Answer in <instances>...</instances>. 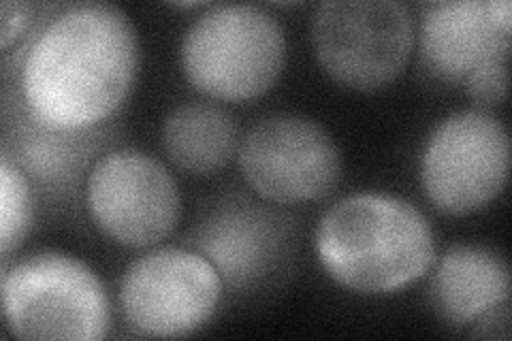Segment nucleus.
I'll list each match as a JSON object with an SVG mask.
<instances>
[{
    "label": "nucleus",
    "instance_id": "f8f14e48",
    "mask_svg": "<svg viewBox=\"0 0 512 341\" xmlns=\"http://www.w3.org/2000/svg\"><path fill=\"white\" fill-rule=\"evenodd\" d=\"M280 246L278 226L263 209L227 207L203 222L197 250L210 261L220 278L244 286L267 273Z\"/></svg>",
    "mask_w": 512,
    "mask_h": 341
},
{
    "label": "nucleus",
    "instance_id": "20e7f679",
    "mask_svg": "<svg viewBox=\"0 0 512 341\" xmlns=\"http://www.w3.org/2000/svg\"><path fill=\"white\" fill-rule=\"evenodd\" d=\"M3 312L18 339L99 341L111 327L103 282L62 252H37L3 269Z\"/></svg>",
    "mask_w": 512,
    "mask_h": 341
},
{
    "label": "nucleus",
    "instance_id": "dca6fc26",
    "mask_svg": "<svg viewBox=\"0 0 512 341\" xmlns=\"http://www.w3.org/2000/svg\"><path fill=\"white\" fill-rule=\"evenodd\" d=\"M508 56L491 58L466 79L472 99L480 105H500L508 92Z\"/></svg>",
    "mask_w": 512,
    "mask_h": 341
},
{
    "label": "nucleus",
    "instance_id": "f257e3e1",
    "mask_svg": "<svg viewBox=\"0 0 512 341\" xmlns=\"http://www.w3.org/2000/svg\"><path fill=\"white\" fill-rule=\"evenodd\" d=\"M137 71L139 37L120 7H69L39 32L22 60L26 116L54 131H92L120 109Z\"/></svg>",
    "mask_w": 512,
    "mask_h": 341
},
{
    "label": "nucleus",
    "instance_id": "6e6552de",
    "mask_svg": "<svg viewBox=\"0 0 512 341\" xmlns=\"http://www.w3.org/2000/svg\"><path fill=\"white\" fill-rule=\"evenodd\" d=\"M86 201L92 222L126 248H148L180 222L182 197L163 162L141 150H116L94 162Z\"/></svg>",
    "mask_w": 512,
    "mask_h": 341
},
{
    "label": "nucleus",
    "instance_id": "4468645a",
    "mask_svg": "<svg viewBox=\"0 0 512 341\" xmlns=\"http://www.w3.org/2000/svg\"><path fill=\"white\" fill-rule=\"evenodd\" d=\"M103 131H54L26 116L15 139V158L32 180L45 188H73L88 162L99 152Z\"/></svg>",
    "mask_w": 512,
    "mask_h": 341
},
{
    "label": "nucleus",
    "instance_id": "ddd939ff",
    "mask_svg": "<svg viewBox=\"0 0 512 341\" xmlns=\"http://www.w3.org/2000/svg\"><path fill=\"white\" fill-rule=\"evenodd\" d=\"M163 148L175 167L190 175H214L237 150V128L227 111L212 103L175 107L163 124Z\"/></svg>",
    "mask_w": 512,
    "mask_h": 341
},
{
    "label": "nucleus",
    "instance_id": "39448f33",
    "mask_svg": "<svg viewBox=\"0 0 512 341\" xmlns=\"http://www.w3.org/2000/svg\"><path fill=\"white\" fill-rule=\"evenodd\" d=\"M312 43L329 77L372 92L404 73L414 26L406 5L395 0H335L316 9Z\"/></svg>",
    "mask_w": 512,
    "mask_h": 341
},
{
    "label": "nucleus",
    "instance_id": "2eb2a0df",
    "mask_svg": "<svg viewBox=\"0 0 512 341\" xmlns=\"http://www.w3.org/2000/svg\"><path fill=\"white\" fill-rule=\"evenodd\" d=\"M0 190H3V201H0V250L3 258H9L13 250H18L32 226V190L26 180V173L15 165L11 156L3 152L0 160Z\"/></svg>",
    "mask_w": 512,
    "mask_h": 341
},
{
    "label": "nucleus",
    "instance_id": "f3484780",
    "mask_svg": "<svg viewBox=\"0 0 512 341\" xmlns=\"http://www.w3.org/2000/svg\"><path fill=\"white\" fill-rule=\"evenodd\" d=\"M30 11L32 5L11 3V0L0 7V47L3 50H9V45L24 35L30 22Z\"/></svg>",
    "mask_w": 512,
    "mask_h": 341
},
{
    "label": "nucleus",
    "instance_id": "7ed1b4c3",
    "mask_svg": "<svg viewBox=\"0 0 512 341\" xmlns=\"http://www.w3.org/2000/svg\"><path fill=\"white\" fill-rule=\"evenodd\" d=\"M286 60L280 22L256 5H212L180 47L188 84L218 101H250L276 84Z\"/></svg>",
    "mask_w": 512,
    "mask_h": 341
},
{
    "label": "nucleus",
    "instance_id": "9b49d317",
    "mask_svg": "<svg viewBox=\"0 0 512 341\" xmlns=\"http://www.w3.org/2000/svg\"><path fill=\"white\" fill-rule=\"evenodd\" d=\"M510 273L504 258L485 246L448 248L431 275V303L451 324H470L506 307Z\"/></svg>",
    "mask_w": 512,
    "mask_h": 341
},
{
    "label": "nucleus",
    "instance_id": "423d86ee",
    "mask_svg": "<svg viewBox=\"0 0 512 341\" xmlns=\"http://www.w3.org/2000/svg\"><path fill=\"white\" fill-rule=\"evenodd\" d=\"M508 171V131L485 111H457L442 120L421 156L425 197L451 216L487 207L504 190Z\"/></svg>",
    "mask_w": 512,
    "mask_h": 341
},
{
    "label": "nucleus",
    "instance_id": "0eeeda50",
    "mask_svg": "<svg viewBox=\"0 0 512 341\" xmlns=\"http://www.w3.org/2000/svg\"><path fill=\"white\" fill-rule=\"evenodd\" d=\"M239 169L248 186L271 203H310L327 197L340 182L342 154L318 122L274 113L242 139Z\"/></svg>",
    "mask_w": 512,
    "mask_h": 341
},
{
    "label": "nucleus",
    "instance_id": "1a4fd4ad",
    "mask_svg": "<svg viewBox=\"0 0 512 341\" xmlns=\"http://www.w3.org/2000/svg\"><path fill=\"white\" fill-rule=\"evenodd\" d=\"M222 278L199 252L163 248L126 269L120 307L128 327L148 337H184L216 312Z\"/></svg>",
    "mask_w": 512,
    "mask_h": 341
},
{
    "label": "nucleus",
    "instance_id": "f03ea898",
    "mask_svg": "<svg viewBox=\"0 0 512 341\" xmlns=\"http://www.w3.org/2000/svg\"><path fill=\"white\" fill-rule=\"evenodd\" d=\"M318 261L331 278L363 295H389L436 263L429 220L412 203L382 192L352 194L316 226Z\"/></svg>",
    "mask_w": 512,
    "mask_h": 341
},
{
    "label": "nucleus",
    "instance_id": "9d476101",
    "mask_svg": "<svg viewBox=\"0 0 512 341\" xmlns=\"http://www.w3.org/2000/svg\"><path fill=\"white\" fill-rule=\"evenodd\" d=\"M510 30L493 18L491 0L431 3L421 15V58L436 77L466 84L480 64L508 56Z\"/></svg>",
    "mask_w": 512,
    "mask_h": 341
}]
</instances>
